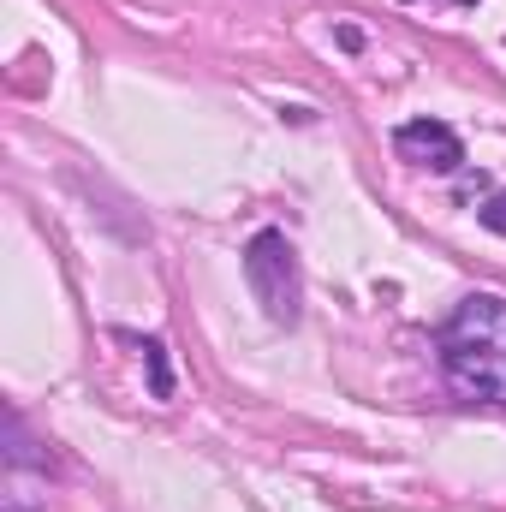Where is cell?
<instances>
[{
  "label": "cell",
  "instance_id": "obj_5",
  "mask_svg": "<svg viewBox=\"0 0 506 512\" xmlns=\"http://www.w3.org/2000/svg\"><path fill=\"white\" fill-rule=\"evenodd\" d=\"M126 340L143 352V364H149V387H155V399H167V393H173V376H167V352H161V340H137V334H126Z\"/></svg>",
  "mask_w": 506,
  "mask_h": 512
},
{
  "label": "cell",
  "instance_id": "obj_4",
  "mask_svg": "<svg viewBox=\"0 0 506 512\" xmlns=\"http://www.w3.org/2000/svg\"><path fill=\"white\" fill-rule=\"evenodd\" d=\"M6 471H12V477H24V471L54 477V471H60V459H54L42 441H30V429H24L18 411H6Z\"/></svg>",
  "mask_w": 506,
  "mask_h": 512
},
{
  "label": "cell",
  "instance_id": "obj_7",
  "mask_svg": "<svg viewBox=\"0 0 506 512\" xmlns=\"http://www.w3.org/2000/svg\"><path fill=\"white\" fill-rule=\"evenodd\" d=\"M459 6H477V0H459Z\"/></svg>",
  "mask_w": 506,
  "mask_h": 512
},
{
  "label": "cell",
  "instance_id": "obj_3",
  "mask_svg": "<svg viewBox=\"0 0 506 512\" xmlns=\"http://www.w3.org/2000/svg\"><path fill=\"white\" fill-rule=\"evenodd\" d=\"M393 149L411 167H429V173H459V161H465V143L447 120H405L393 131Z\"/></svg>",
  "mask_w": 506,
  "mask_h": 512
},
{
  "label": "cell",
  "instance_id": "obj_6",
  "mask_svg": "<svg viewBox=\"0 0 506 512\" xmlns=\"http://www.w3.org/2000/svg\"><path fill=\"white\" fill-rule=\"evenodd\" d=\"M477 215H483V227H489V233H501V239H506V191H495Z\"/></svg>",
  "mask_w": 506,
  "mask_h": 512
},
{
  "label": "cell",
  "instance_id": "obj_1",
  "mask_svg": "<svg viewBox=\"0 0 506 512\" xmlns=\"http://www.w3.org/2000/svg\"><path fill=\"white\" fill-rule=\"evenodd\" d=\"M441 370L477 405H506V298L471 292L435 334Z\"/></svg>",
  "mask_w": 506,
  "mask_h": 512
},
{
  "label": "cell",
  "instance_id": "obj_2",
  "mask_svg": "<svg viewBox=\"0 0 506 512\" xmlns=\"http://www.w3.org/2000/svg\"><path fill=\"white\" fill-rule=\"evenodd\" d=\"M245 280H251L256 304L274 328H292L304 316V268H298V251L286 233L262 227L251 245H245Z\"/></svg>",
  "mask_w": 506,
  "mask_h": 512
}]
</instances>
